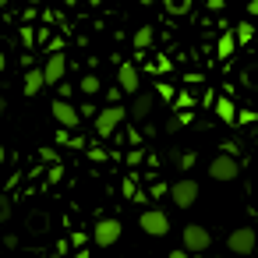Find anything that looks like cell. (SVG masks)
<instances>
[{
    "label": "cell",
    "instance_id": "6da1fadb",
    "mask_svg": "<svg viewBox=\"0 0 258 258\" xmlns=\"http://www.w3.org/2000/svg\"><path fill=\"white\" fill-rule=\"evenodd\" d=\"M124 117H127V110L117 103V106H106V110H99L96 113V135L99 138H110L120 124H124Z\"/></svg>",
    "mask_w": 258,
    "mask_h": 258
},
{
    "label": "cell",
    "instance_id": "7a4b0ae2",
    "mask_svg": "<svg viewBox=\"0 0 258 258\" xmlns=\"http://www.w3.org/2000/svg\"><path fill=\"white\" fill-rule=\"evenodd\" d=\"M209 177H212V180H237V177H240V159L219 152V156L209 163Z\"/></svg>",
    "mask_w": 258,
    "mask_h": 258
},
{
    "label": "cell",
    "instance_id": "3957f363",
    "mask_svg": "<svg viewBox=\"0 0 258 258\" xmlns=\"http://www.w3.org/2000/svg\"><path fill=\"white\" fill-rule=\"evenodd\" d=\"M209 244H212V233L205 226H198V223L184 226V251L187 254H202V251H209Z\"/></svg>",
    "mask_w": 258,
    "mask_h": 258
},
{
    "label": "cell",
    "instance_id": "277c9868",
    "mask_svg": "<svg viewBox=\"0 0 258 258\" xmlns=\"http://www.w3.org/2000/svg\"><path fill=\"white\" fill-rule=\"evenodd\" d=\"M254 244H258V233H254V226H237V230L226 237V247H230V254H251V251H254Z\"/></svg>",
    "mask_w": 258,
    "mask_h": 258
},
{
    "label": "cell",
    "instance_id": "5b68a950",
    "mask_svg": "<svg viewBox=\"0 0 258 258\" xmlns=\"http://www.w3.org/2000/svg\"><path fill=\"white\" fill-rule=\"evenodd\" d=\"M138 226H142L149 237H166V233H170V219H166L163 209H145L142 219H138Z\"/></svg>",
    "mask_w": 258,
    "mask_h": 258
},
{
    "label": "cell",
    "instance_id": "8992f818",
    "mask_svg": "<svg viewBox=\"0 0 258 258\" xmlns=\"http://www.w3.org/2000/svg\"><path fill=\"white\" fill-rule=\"evenodd\" d=\"M170 198H173L177 209H191V205L198 202V180H191V177L177 180V184L170 187Z\"/></svg>",
    "mask_w": 258,
    "mask_h": 258
},
{
    "label": "cell",
    "instance_id": "52a82bcc",
    "mask_svg": "<svg viewBox=\"0 0 258 258\" xmlns=\"http://www.w3.org/2000/svg\"><path fill=\"white\" fill-rule=\"evenodd\" d=\"M120 233H124L120 219H99L96 230H92V240H96L99 247H113V244L120 240Z\"/></svg>",
    "mask_w": 258,
    "mask_h": 258
},
{
    "label": "cell",
    "instance_id": "ba28073f",
    "mask_svg": "<svg viewBox=\"0 0 258 258\" xmlns=\"http://www.w3.org/2000/svg\"><path fill=\"white\" fill-rule=\"evenodd\" d=\"M64 75H68V60H64V53L57 50V53H50L46 64H43V82H46V85H64Z\"/></svg>",
    "mask_w": 258,
    "mask_h": 258
},
{
    "label": "cell",
    "instance_id": "9c48e42d",
    "mask_svg": "<svg viewBox=\"0 0 258 258\" xmlns=\"http://www.w3.org/2000/svg\"><path fill=\"white\" fill-rule=\"evenodd\" d=\"M117 89L127 92V96H138V89H142V75H138L135 64H120V68H117Z\"/></svg>",
    "mask_w": 258,
    "mask_h": 258
},
{
    "label": "cell",
    "instance_id": "30bf717a",
    "mask_svg": "<svg viewBox=\"0 0 258 258\" xmlns=\"http://www.w3.org/2000/svg\"><path fill=\"white\" fill-rule=\"evenodd\" d=\"M53 117H57V124H60V131H75V127L82 124V117H78V110H75L71 103H64V99H53Z\"/></svg>",
    "mask_w": 258,
    "mask_h": 258
},
{
    "label": "cell",
    "instance_id": "8fae6325",
    "mask_svg": "<svg viewBox=\"0 0 258 258\" xmlns=\"http://www.w3.org/2000/svg\"><path fill=\"white\" fill-rule=\"evenodd\" d=\"M46 89V82H43V68H29L25 71V96H39Z\"/></svg>",
    "mask_w": 258,
    "mask_h": 258
},
{
    "label": "cell",
    "instance_id": "7c38bea8",
    "mask_svg": "<svg viewBox=\"0 0 258 258\" xmlns=\"http://www.w3.org/2000/svg\"><path fill=\"white\" fill-rule=\"evenodd\" d=\"M212 106H216V117H219V120H226V124H233V120H237V106H233L226 96H223V99H216Z\"/></svg>",
    "mask_w": 258,
    "mask_h": 258
},
{
    "label": "cell",
    "instance_id": "4fadbf2b",
    "mask_svg": "<svg viewBox=\"0 0 258 258\" xmlns=\"http://www.w3.org/2000/svg\"><path fill=\"white\" fill-rule=\"evenodd\" d=\"M152 103H156V96H152V92H145V96H135V106H131V113H135V117H149V113H152Z\"/></svg>",
    "mask_w": 258,
    "mask_h": 258
},
{
    "label": "cell",
    "instance_id": "5bb4252c",
    "mask_svg": "<svg viewBox=\"0 0 258 258\" xmlns=\"http://www.w3.org/2000/svg\"><path fill=\"white\" fill-rule=\"evenodd\" d=\"M233 46H237V39H233V32H223L219 36V43H216V53L226 60V57H233Z\"/></svg>",
    "mask_w": 258,
    "mask_h": 258
},
{
    "label": "cell",
    "instance_id": "9a60e30c",
    "mask_svg": "<svg viewBox=\"0 0 258 258\" xmlns=\"http://www.w3.org/2000/svg\"><path fill=\"white\" fill-rule=\"evenodd\" d=\"M135 46H138V50H145V46H152V29H149V25H142V29L135 32Z\"/></svg>",
    "mask_w": 258,
    "mask_h": 258
},
{
    "label": "cell",
    "instance_id": "2e32d148",
    "mask_svg": "<svg viewBox=\"0 0 258 258\" xmlns=\"http://www.w3.org/2000/svg\"><path fill=\"white\" fill-rule=\"evenodd\" d=\"M78 89H82V92H85V96H96V92H99V89H103V85H99V78H96V75H85V78H82V85H78Z\"/></svg>",
    "mask_w": 258,
    "mask_h": 258
},
{
    "label": "cell",
    "instance_id": "e0dca14e",
    "mask_svg": "<svg viewBox=\"0 0 258 258\" xmlns=\"http://www.w3.org/2000/svg\"><path fill=\"white\" fill-rule=\"evenodd\" d=\"M251 36H254V29H251V22H240V25L233 29V39H237V43H247Z\"/></svg>",
    "mask_w": 258,
    "mask_h": 258
},
{
    "label": "cell",
    "instance_id": "ac0fdd59",
    "mask_svg": "<svg viewBox=\"0 0 258 258\" xmlns=\"http://www.w3.org/2000/svg\"><path fill=\"white\" fill-rule=\"evenodd\" d=\"M166 11H170V15H187L191 4H187V0H173V4H166Z\"/></svg>",
    "mask_w": 258,
    "mask_h": 258
},
{
    "label": "cell",
    "instance_id": "d6986e66",
    "mask_svg": "<svg viewBox=\"0 0 258 258\" xmlns=\"http://www.w3.org/2000/svg\"><path fill=\"white\" fill-rule=\"evenodd\" d=\"M8 219H11V202L0 195V223H8Z\"/></svg>",
    "mask_w": 258,
    "mask_h": 258
},
{
    "label": "cell",
    "instance_id": "ffe728a7",
    "mask_svg": "<svg viewBox=\"0 0 258 258\" xmlns=\"http://www.w3.org/2000/svg\"><path fill=\"white\" fill-rule=\"evenodd\" d=\"M195 163H198V156H195V152H184V156H180V166H184V170H191Z\"/></svg>",
    "mask_w": 258,
    "mask_h": 258
},
{
    "label": "cell",
    "instance_id": "44dd1931",
    "mask_svg": "<svg viewBox=\"0 0 258 258\" xmlns=\"http://www.w3.org/2000/svg\"><path fill=\"white\" fill-rule=\"evenodd\" d=\"M96 113H99V110H96V106H92V103H85V106H82V110H78V117H92V120H96Z\"/></svg>",
    "mask_w": 258,
    "mask_h": 258
},
{
    "label": "cell",
    "instance_id": "7402d4cb",
    "mask_svg": "<svg viewBox=\"0 0 258 258\" xmlns=\"http://www.w3.org/2000/svg\"><path fill=\"white\" fill-rule=\"evenodd\" d=\"M237 120H240V124H251L254 113H251V110H237Z\"/></svg>",
    "mask_w": 258,
    "mask_h": 258
},
{
    "label": "cell",
    "instance_id": "603a6c76",
    "mask_svg": "<svg viewBox=\"0 0 258 258\" xmlns=\"http://www.w3.org/2000/svg\"><path fill=\"white\" fill-rule=\"evenodd\" d=\"M156 92H159V96H163V99H173V85H159V89H156Z\"/></svg>",
    "mask_w": 258,
    "mask_h": 258
},
{
    "label": "cell",
    "instance_id": "cb8c5ba5",
    "mask_svg": "<svg viewBox=\"0 0 258 258\" xmlns=\"http://www.w3.org/2000/svg\"><path fill=\"white\" fill-rule=\"evenodd\" d=\"M166 258H191V254H187V251H184V247H180V251H170V254H166Z\"/></svg>",
    "mask_w": 258,
    "mask_h": 258
},
{
    "label": "cell",
    "instance_id": "d4e9b609",
    "mask_svg": "<svg viewBox=\"0 0 258 258\" xmlns=\"http://www.w3.org/2000/svg\"><path fill=\"white\" fill-rule=\"evenodd\" d=\"M247 15H258V0H251V4H247Z\"/></svg>",
    "mask_w": 258,
    "mask_h": 258
},
{
    "label": "cell",
    "instance_id": "484cf974",
    "mask_svg": "<svg viewBox=\"0 0 258 258\" xmlns=\"http://www.w3.org/2000/svg\"><path fill=\"white\" fill-rule=\"evenodd\" d=\"M4 110H8V103H4V99H0V117H4Z\"/></svg>",
    "mask_w": 258,
    "mask_h": 258
},
{
    "label": "cell",
    "instance_id": "4316f807",
    "mask_svg": "<svg viewBox=\"0 0 258 258\" xmlns=\"http://www.w3.org/2000/svg\"><path fill=\"white\" fill-rule=\"evenodd\" d=\"M0 71H4V53H0Z\"/></svg>",
    "mask_w": 258,
    "mask_h": 258
},
{
    "label": "cell",
    "instance_id": "83f0119b",
    "mask_svg": "<svg viewBox=\"0 0 258 258\" xmlns=\"http://www.w3.org/2000/svg\"><path fill=\"white\" fill-rule=\"evenodd\" d=\"M0 163H4V149H0Z\"/></svg>",
    "mask_w": 258,
    "mask_h": 258
}]
</instances>
